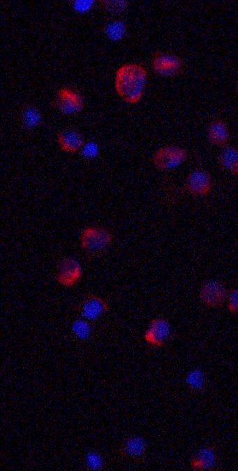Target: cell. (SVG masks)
Segmentation results:
<instances>
[{
    "label": "cell",
    "instance_id": "obj_1",
    "mask_svg": "<svg viewBox=\"0 0 238 471\" xmlns=\"http://www.w3.org/2000/svg\"><path fill=\"white\" fill-rule=\"evenodd\" d=\"M147 82L146 69L135 64H127L116 72V91L127 103H136L141 101Z\"/></svg>",
    "mask_w": 238,
    "mask_h": 471
},
{
    "label": "cell",
    "instance_id": "obj_23",
    "mask_svg": "<svg viewBox=\"0 0 238 471\" xmlns=\"http://www.w3.org/2000/svg\"><path fill=\"white\" fill-rule=\"evenodd\" d=\"M225 302L228 310L231 313H238V288L232 289L228 292Z\"/></svg>",
    "mask_w": 238,
    "mask_h": 471
},
{
    "label": "cell",
    "instance_id": "obj_17",
    "mask_svg": "<svg viewBox=\"0 0 238 471\" xmlns=\"http://www.w3.org/2000/svg\"><path fill=\"white\" fill-rule=\"evenodd\" d=\"M20 122L24 129L31 131L42 124V115L37 108L29 106L22 110Z\"/></svg>",
    "mask_w": 238,
    "mask_h": 471
},
{
    "label": "cell",
    "instance_id": "obj_2",
    "mask_svg": "<svg viewBox=\"0 0 238 471\" xmlns=\"http://www.w3.org/2000/svg\"><path fill=\"white\" fill-rule=\"evenodd\" d=\"M113 237L110 231L98 226H87L80 235V245L90 257L101 255L112 245Z\"/></svg>",
    "mask_w": 238,
    "mask_h": 471
},
{
    "label": "cell",
    "instance_id": "obj_16",
    "mask_svg": "<svg viewBox=\"0 0 238 471\" xmlns=\"http://www.w3.org/2000/svg\"><path fill=\"white\" fill-rule=\"evenodd\" d=\"M70 331L73 338L80 342H85L92 338L93 331L90 322L80 317L73 319Z\"/></svg>",
    "mask_w": 238,
    "mask_h": 471
},
{
    "label": "cell",
    "instance_id": "obj_19",
    "mask_svg": "<svg viewBox=\"0 0 238 471\" xmlns=\"http://www.w3.org/2000/svg\"><path fill=\"white\" fill-rule=\"evenodd\" d=\"M126 32V23L121 20L108 22L104 27V34L112 42H119L123 39Z\"/></svg>",
    "mask_w": 238,
    "mask_h": 471
},
{
    "label": "cell",
    "instance_id": "obj_7",
    "mask_svg": "<svg viewBox=\"0 0 238 471\" xmlns=\"http://www.w3.org/2000/svg\"><path fill=\"white\" fill-rule=\"evenodd\" d=\"M54 106L62 114L71 115L83 110L84 101L77 91L63 88L57 93Z\"/></svg>",
    "mask_w": 238,
    "mask_h": 471
},
{
    "label": "cell",
    "instance_id": "obj_11",
    "mask_svg": "<svg viewBox=\"0 0 238 471\" xmlns=\"http://www.w3.org/2000/svg\"><path fill=\"white\" fill-rule=\"evenodd\" d=\"M147 444L146 440L139 435H132L121 443L119 449L120 456L125 458L133 459L136 462H142L146 458Z\"/></svg>",
    "mask_w": 238,
    "mask_h": 471
},
{
    "label": "cell",
    "instance_id": "obj_12",
    "mask_svg": "<svg viewBox=\"0 0 238 471\" xmlns=\"http://www.w3.org/2000/svg\"><path fill=\"white\" fill-rule=\"evenodd\" d=\"M218 463V456L216 449L211 446L202 447L191 461V467L195 470H210L216 469Z\"/></svg>",
    "mask_w": 238,
    "mask_h": 471
},
{
    "label": "cell",
    "instance_id": "obj_18",
    "mask_svg": "<svg viewBox=\"0 0 238 471\" xmlns=\"http://www.w3.org/2000/svg\"><path fill=\"white\" fill-rule=\"evenodd\" d=\"M186 385L193 391H201L207 386V377L200 369L191 370L185 377Z\"/></svg>",
    "mask_w": 238,
    "mask_h": 471
},
{
    "label": "cell",
    "instance_id": "obj_13",
    "mask_svg": "<svg viewBox=\"0 0 238 471\" xmlns=\"http://www.w3.org/2000/svg\"><path fill=\"white\" fill-rule=\"evenodd\" d=\"M209 143L218 147H225L230 142V135L228 124L221 119L214 120L207 131Z\"/></svg>",
    "mask_w": 238,
    "mask_h": 471
},
{
    "label": "cell",
    "instance_id": "obj_6",
    "mask_svg": "<svg viewBox=\"0 0 238 471\" xmlns=\"http://www.w3.org/2000/svg\"><path fill=\"white\" fill-rule=\"evenodd\" d=\"M82 275V267L73 257L63 258L58 263L56 280L63 287L71 288L75 286Z\"/></svg>",
    "mask_w": 238,
    "mask_h": 471
},
{
    "label": "cell",
    "instance_id": "obj_24",
    "mask_svg": "<svg viewBox=\"0 0 238 471\" xmlns=\"http://www.w3.org/2000/svg\"><path fill=\"white\" fill-rule=\"evenodd\" d=\"M94 3L93 0H75L73 8L78 13H87L92 9Z\"/></svg>",
    "mask_w": 238,
    "mask_h": 471
},
{
    "label": "cell",
    "instance_id": "obj_20",
    "mask_svg": "<svg viewBox=\"0 0 238 471\" xmlns=\"http://www.w3.org/2000/svg\"><path fill=\"white\" fill-rule=\"evenodd\" d=\"M85 467L93 471L102 470L105 466V459L102 454L96 451H91L85 455Z\"/></svg>",
    "mask_w": 238,
    "mask_h": 471
},
{
    "label": "cell",
    "instance_id": "obj_4",
    "mask_svg": "<svg viewBox=\"0 0 238 471\" xmlns=\"http://www.w3.org/2000/svg\"><path fill=\"white\" fill-rule=\"evenodd\" d=\"M172 329L165 318H155L150 321L144 333V340L150 347L159 348L172 338Z\"/></svg>",
    "mask_w": 238,
    "mask_h": 471
},
{
    "label": "cell",
    "instance_id": "obj_14",
    "mask_svg": "<svg viewBox=\"0 0 238 471\" xmlns=\"http://www.w3.org/2000/svg\"><path fill=\"white\" fill-rule=\"evenodd\" d=\"M57 142L64 152L75 153L83 147L84 138L80 133L75 130H65L59 133Z\"/></svg>",
    "mask_w": 238,
    "mask_h": 471
},
{
    "label": "cell",
    "instance_id": "obj_10",
    "mask_svg": "<svg viewBox=\"0 0 238 471\" xmlns=\"http://www.w3.org/2000/svg\"><path fill=\"white\" fill-rule=\"evenodd\" d=\"M228 291L220 281L211 280L202 284L200 290V298L203 304L210 307L224 305L228 298Z\"/></svg>",
    "mask_w": 238,
    "mask_h": 471
},
{
    "label": "cell",
    "instance_id": "obj_8",
    "mask_svg": "<svg viewBox=\"0 0 238 471\" xmlns=\"http://www.w3.org/2000/svg\"><path fill=\"white\" fill-rule=\"evenodd\" d=\"M80 317L89 322H96L109 310L107 302L94 294L85 295L78 306Z\"/></svg>",
    "mask_w": 238,
    "mask_h": 471
},
{
    "label": "cell",
    "instance_id": "obj_22",
    "mask_svg": "<svg viewBox=\"0 0 238 471\" xmlns=\"http://www.w3.org/2000/svg\"><path fill=\"white\" fill-rule=\"evenodd\" d=\"M80 151L81 156L84 159L92 160L97 158L98 153H100V148L96 143L89 142L84 144L83 147Z\"/></svg>",
    "mask_w": 238,
    "mask_h": 471
},
{
    "label": "cell",
    "instance_id": "obj_15",
    "mask_svg": "<svg viewBox=\"0 0 238 471\" xmlns=\"http://www.w3.org/2000/svg\"><path fill=\"white\" fill-rule=\"evenodd\" d=\"M218 160V164L225 171L232 174H238V148L228 145L223 149Z\"/></svg>",
    "mask_w": 238,
    "mask_h": 471
},
{
    "label": "cell",
    "instance_id": "obj_25",
    "mask_svg": "<svg viewBox=\"0 0 238 471\" xmlns=\"http://www.w3.org/2000/svg\"><path fill=\"white\" fill-rule=\"evenodd\" d=\"M236 90H237V94H238V80H237V84H236Z\"/></svg>",
    "mask_w": 238,
    "mask_h": 471
},
{
    "label": "cell",
    "instance_id": "obj_3",
    "mask_svg": "<svg viewBox=\"0 0 238 471\" xmlns=\"http://www.w3.org/2000/svg\"><path fill=\"white\" fill-rule=\"evenodd\" d=\"M188 152L177 145H165L156 151L154 155V164L162 171L176 170L187 161Z\"/></svg>",
    "mask_w": 238,
    "mask_h": 471
},
{
    "label": "cell",
    "instance_id": "obj_21",
    "mask_svg": "<svg viewBox=\"0 0 238 471\" xmlns=\"http://www.w3.org/2000/svg\"><path fill=\"white\" fill-rule=\"evenodd\" d=\"M102 7L112 15H120L126 10L128 3L125 0H103Z\"/></svg>",
    "mask_w": 238,
    "mask_h": 471
},
{
    "label": "cell",
    "instance_id": "obj_9",
    "mask_svg": "<svg viewBox=\"0 0 238 471\" xmlns=\"http://www.w3.org/2000/svg\"><path fill=\"white\" fill-rule=\"evenodd\" d=\"M212 187L210 173L202 168H197L188 174L184 190L195 197H202L210 194Z\"/></svg>",
    "mask_w": 238,
    "mask_h": 471
},
{
    "label": "cell",
    "instance_id": "obj_5",
    "mask_svg": "<svg viewBox=\"0 0 238 471\" xmlns=\"http://www.w3.org/2000/svg\"><path fill=\"white\" fill-rule=\"evenodd\" d=\"M152 68L160 77L172 78L182 72L184 61L177 55L158 52L153 57Z\"/></svg>",
    "mask_w": 238,
    "mask_h": 471
}]
</instances>
